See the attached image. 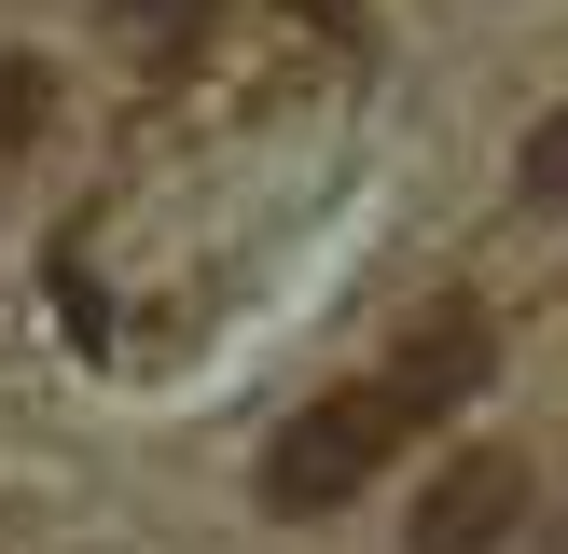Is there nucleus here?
Segmentation results:
<instances>
[{
	"instance_id": "f257e3e1",
	"label": "nucleus",
	"mask_w": 568,
	"mask_h": 554,
	"mask_svg": "<svg viewBox=\"0 0 568 554\" xmlns=\"http://www.w3.org/2000/svg\"><path fill=\"white\" fill-rule=\"evenodd\" d=\"M403 430H416V402H403L388 375H375V388H333V402H305L292 430L264 443V513H347V499L388 471V443H403Z\"/></svg>"
},
{
	"instance_id": "f03ea898",
	"label": "nucleus",
	"mask_w": 568,
	"mask_h": 554,
	"mask_svg": "<svg viewBox=\"0 0 568 554\" xmlns=\"http://www.w3.org/2000/svg\"><path fill=\"white\" fill-rule=\"evenodd\" d=\"M514 513H527V471L486 443V458H458L430 499H416V554H499V541H514Z\"/></svg>"
},
{
	"instance_id": "7ed1b4c3",
	"label": "nucleus",
	"mask_w": 568,
	"mask_h": 554,
	"mask_svg": "<svg viewBox=\"0 0 568 554\" xmlns=\"http://www.w3.org/2000/svg\"><path fill=\"white\" fill-rule=\"evenodd\" d=\"M486 360H499V332L471 319V305H430V319H416V347L388 360V388H403L416 416H444V402H471V388H486Z\"/></svg>"
},
{
	"instance_id": "20e7f679",
	"label": "nucleus",
	"mask_w": 568,
	"mask_h": 554,
	"mask_svg": "<svg viewBox=\"0 0 568 554\" xmlns=\"http://www.w3.org/2000/svg\"><path fill=\"white\" fill-rule=\"evenodd\" d=\"M111 28H125L139 55H181L194 28H209V0H111Z\"/></svg>"
},
{
	"instance_id": "39448f33",
	"label": "nucleus",
	"mask_w": 568,
	"mask_h": 554,
	"mask_svg": "<svg viewBox=\"0 0 568 554\" xmlns=\"http://www.w3.org/2000/svg\"><path fill=\"white\" fill-rule=\"evenodd\" d=\"M514 181H527V208H568V111H541V138H527Z\"/></svg>"
},
{
	"instance_id": "423d86ee",
	"label": "nucleus",
	"mask_w": 568,
	"mask_h": 554,
	"mask_svg": "<svg viewBox=\"0 0 568 554\" xmlns=\"http://www.w3.org/2000/svg\"><path fill=\"white\" fill-rule=\"evenodd\" d=\"M14 138H42V70L0 55V153H14Z\"/></svg>"
},
{
	"instance_id": "0eeeda50",
	"label": "nucleus",
	"mask_w": 568,
	"mask_h": 554,
	"mask_svg": "<svg viewBox=\"0 0 568 554\" xmlns=\"http://www.w3.org/2000/svg\"><path fill=\"white\" fill-rule=\"evenodd\" d=\"M292 14H320V28H361V0H292Z\"/></svg>"
}]
</instances>
